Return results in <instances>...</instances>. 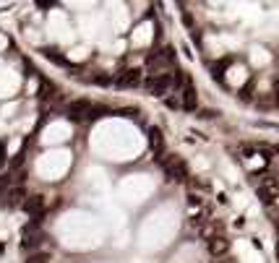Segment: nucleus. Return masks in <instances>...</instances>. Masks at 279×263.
I'll return each mask as SVG.
<instances>
[{"mask_svg": "<svg viewBox=\"0 0 279 263\" xmlns=\"http://www.w3.org/2000/svg\"><path fill=\"white\" fill-rule=\"evenodd\" d=\"M162 167H164V172H167V177L172 180V183H185L188 180V167H185V162L180 159V156H175V154H167L162 159Z\"/></svg>", "mask_w": 279, "mask_h": 263, "instance_id": "obj_2", "label": "nucleus"}, {"mask_svg": "<svg viewBox=\"0 0 279 263\" xmlns=\"http://www.w3.org/2000/svg\"><path fill=\"white\" fill-rule=\"evenodd\" d=\"M259 198L263 201V204H274V201L279 198V185H277V180H266V185L259 188Z\"/></svg>", "mask_w": 279, "mask_h": 263, "instance_id": "obj_7", "label": "nucleus"}, {"mask_svg": "<svg viewBox=\"0 0 279 263\" xmlns=\"http://www.w3.org/2000/svg\"><path fill=\"white\" fill-rule=\"evenodd\" d=\"M277 258H279V247H277Z\"/></svg>", "mask_w": 279, "mask_h": 263, "instance_id": "obj_17", "label": "nucleus"}, {"mask_svg": "<svg viewBox=\"0 0 279 263\" xmlns=\"http://www.w3.org/2000/svg\"><path fill=\"white\" fill-rule=\"evenodd\" d=\"M42 55H44V57H50L52 63H60V65H65V57H63V55H58V50H42Z\"/></svg>", "mask_w": 279, "mask_h": 263, "instance_id": "obj_12", "label": "nucleus"}, {"mask_svg": "<svg viewBox=\"0 0 279 263\" xmlns=\"http://www.w3.org/2000/svg\"><path fill=\"white\" fill-rule=\"evenodd\" d=\"M24 208L32 214V224H40L42 214H44V195H32V198H26Z\"/></svg>", "mask_w": 279, "mask_h": 263, "instance_id": "obj_5", "label": "nucleus"}, {"mask_svg": "<svg viewBox=\"0 0 279 263\" xmlns=\"http://www.w3.org/2000/svg\"><path fill=\"white\" fill-rule=\"evenodd\" d=\"M94 84H110V76H94Z\"/></svg>", "mask_w": 279, "mask_h": 263, "instance_id": "obj_14", "label": "nucleus"}, {"mask_svg": "<svg viewBox=\"0 0 279 263\" xmlns=\"http://www.w3.org/2000/svg\"><path fill=\"white\" fill-rule=\"evenodd\" d=\"M47 261H50V253H34V255H29L26 263H47Z\"/></svg>", "mask_w": 279, "mask_h": 263, "instance_id": "obj_13", "label": "nucleus"}, {"mask_svg": "<svg viewBox=\"0 0 279 263\" xmlns=\"http://www.w3.org/2000/svg\"><path fill=\"white\" fill-rule=\"evenodd\" d=\"M3 204L5 206H11V208H16V206H24L26 204V190L21 185H13V188H8V190L3 193Z\"/></svg>", "mask_w": 279, "mask_h": 263, "instance_id": "obj_6", "label": "nucleus"}, {"mask_svg": "<svg viewBox=\"0 0 279 263\" xmlns=\"http://www.w3.org/2000/svg\"><path fill=\"white\" fill-rule=\"evenodd\" d=\"M277 102H279V84H277Z\"/></svg>", "mask_w": 279, "mask_h": 263, "instance_id": "obj_16", "label": "nucleus"}, {"mask_svg": "<svg viewBox=\"0 0 279 263\" xmlns=\"http://www.w3.org/2000/svg\"><path fill=\"white\" fill-rule=\"evenodd\" d=\"M201 237H203V240H214V237H222V222L203 224V227H201Z\"/></svg>", "mask_w": 279, "mask_h": 263, "instance_id": "obj_10", "label": "nucleus"}, {"mask_svg": "<svg viewBox=\"0 0 279 263\" xmlns=\"http://www.w3.org/2000/svg\"><path fill=\"white\" fill-rule=\"evenodd\" d=\"M180 99H183V110H196V89H193V84L188 81V84L183 86V92H180Z\"/></svg>", "mask_w": 279, "mask_h": 263, "instance_id": "obj_9", "label": "nucleus"}, {"mask_svg": "<svg viewBox=\"0 0 279 263\" xmlns=\"http://www.w3.org/2000/svg\"><path fill=\"white\" fill-rule=\"evenodd\" d=\"M149 146H152L157 154L162 151V131L159 128H152V131H149Z\"/></svg>", "mask_w": 279, "mask_h": 263, "instance_id": "obj_11", "label": "nucleus"}, {"mask_svg": "<svg viewBox=\"0 0 279 263\" xmlns=\"http://www.w3.org/2000/svg\"><path fill=\"white\" fill-rule=\"evenodd\" d=\"M230 250V240L227 237H214V240H209V253L214 255V258H222V255H227Z\"/></svg>", "mask_w": 279, "mask_h": 263, "instance_id": "obj_8", "label": "nucleus"}, {"mask_svg": "<svg viewBox=\"0 0 279 263\" xmlns=\"http://www.w3.org/2000/svg\"><path fill=\"white\" fill-rule=\"evenodd\" d=\"M144 86H146V92L154 94V96L172 94V89H175V71L162 73V76H146L144 78Z\"/></svg>", "mask_w": 279, "mask_h": 263, "instance_id": "obj_1", "label": "nucleus"}, {"mask_svg": "<svg viewBox=\"0 0 279 263\" xmlns=\"http://www.w3.org/2000/svg\"><path fill=\"white\" fill-rule=\"evenodd\" d=\"M92 107L94 104L89 102V99H76V102H71L65 107V115L71 117V120H89V115H92Z\"/></svg>", "mask_w": 279, "mask_h": 263, "instance_id": "obj_3", "label": "nucleus"}, {"mask_svg": "<svg viewBox=\"0 0 279 263\" xmlns=\"http://www.w3.org/2000/svg\"><path fill=\"white\" fill-rule=\"evenodd\" d=\"M141 84V68H125L115 76V86L118 89H133Z\"/></svg>", "mask_w": 279, "mask_h": 263, "instance_id": "obj_4", "label": "nucleus"}, {"mask_svg": "<svg viewBox=\"0 0 279 263\" xmlns=\"http://www.w3.org/2000/svg\"><path fill=\"white\" fill-rule=\"evenodd\" d=\"M214 263H235L232 258H224V261H214Z\"/></svg>", "mask_w": 279, "mask_h": 263, "instance_id": "obj_15", "label": "nucleus"}]
</instances>
